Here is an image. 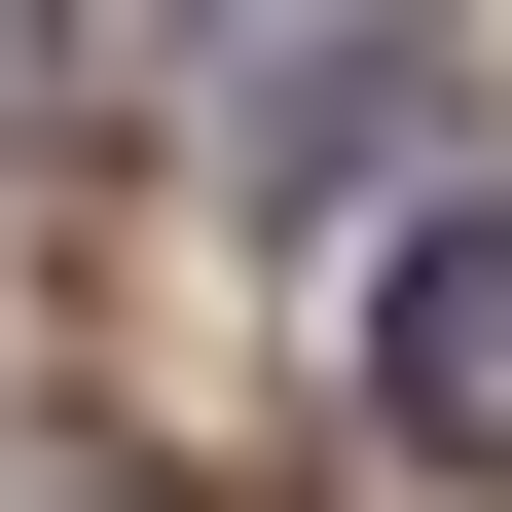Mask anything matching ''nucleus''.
<instances>
[{
  "label": "nucleus",
  "instance_id": "1",
  "mask_svg": "<svg viewBox=\"0 0 512 512\" xmlns=\"http://www.w3.org/2000/svg\"><path fill=\"white\" fill-rule=\"evenodd\" d=\"M366 403H403L439 476H512V183H476V220H403V293H366Z\"/></svg>",
  "mask_w": 512,
  "mask_h": 512
},
{
  "label": "nucleus",
  "instance_id": "2",
  "mask_svg": "<svg viewBox=\"0 0 512 512\" xmlns=\"http://www.w3.org/2000/svg\"><path fill=\"white\" fill-rule=\"evenodd\" d=\"M256 37H330V0H37V110H110V147H183V110H220Z\"/></svg>",
  "mask_w": 512,
  "mask_h": 512
}]
</instances>
